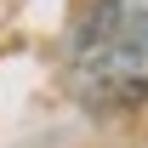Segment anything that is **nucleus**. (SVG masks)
Returning <instances> with one entry per match:
<instances>
[{"instance_id":"1","label":"nucleus","mask_w":148,"mask_h":148,"mask_svg":"<svg viewBox=\"0 0 148 148\" xmlns=\"http://www.w3.org/2000/svg\"><path fill=\"white\" fill-rule=\"evenodd\" d=\"M80 80L103 97H148V29L91 23L80 40Z\"/></svg>"},{"instance_id":"2","label":"nucleus","mask_w":148,"mask_h":148,"mask_svg":"<svg viewBox=\"0 0 148 148\" xmlns=\"http://www.w3.org/2000/svg\"><path fill=\"white\" fill-rule=\"evenodd\" d=\"M91 23H125V29H148V0H103Z\"/></svg>"}]
</instances>
